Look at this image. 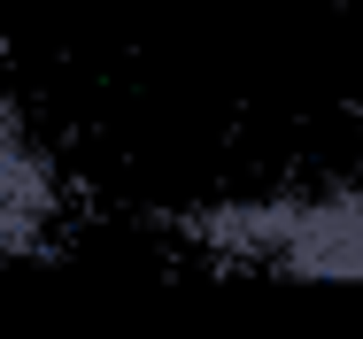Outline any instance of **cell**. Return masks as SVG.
Instances as JSON below:
<instances>
[{
	"label": "cell",
	"mask_w": 363,
	"mask_h": 339,
	"mask_svg": "<svg viewBox=\"0 0 363 339\" xmlns=\"http://www.w3.org/2000/svg\"><path fill=\"white\" fill-rule=\"evenodd\" d=\"M178 231H186L201 255L255 263V270H286V277H363V178H356V185H325V193L186 208Z\"/></svg>",
	"instance_id": "1"
},
{
	"label": "cell",
	"mask_w": 363,
	"mask_h": 339,
	"mask_svg": "<svg viewBox=\"0 0 363 339\" xmlns=\"http://www.w3.org/2000/svg\"><path fill=\"white\" fill-rule=\"evenodd\" d=\"M55 224V170L39 154V139L16 124V108L0 100V263L31 255Z\"/></svg>",
	"instance_id": "2"
}]
</instances>
